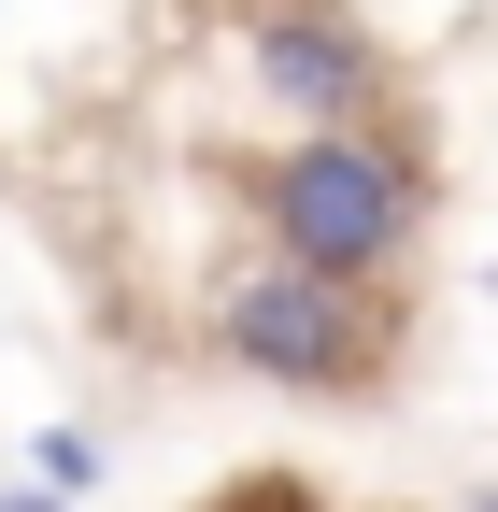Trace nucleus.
I'll return each mask as SVG.
<instances>
[{"instance_id": "nucleus-3", "label": "nucleus", "mask_w": 498, "mask_h": 512, "mask_svg": "<svg viewBox=\"0 0 498 512\" xmlns=\"http://www.w3.org/2000/svg\"><path fill=\"white\" fill-rule=\"evenodd\" d=\"M257 72H271V100H299V114H356V100H370V43H356L342 15H271V29H257Z\"/></svg>"}, {"instance_id": "nucleus-2", "label": "nucleus", "mask_w": 498, "mask_h": 512, "mask_svg": "<svg viewBox=\"0 0 498 512\" xmlns=\"http://www.w3.org/2000/svg\"><path fill=\"white\" fill-rule=\"evenodd\" d=\"M214 328H228L242 370H271V384H356V370H370V313H356V285H314V271L228 285Z\"/></svg>"}, {"instance_id": "nucleus-6", "label": "nucleus", "mask_w": 498, "mask_h": 512, "mask_svg": "<svg viewBox=\"0 0 498 512\" xmlns=\"http://www.w3.org/2000/svg\"><path fill=\"white\" fill-rule=\"evenodd\" d=\"M484 512H498V498H484Z\"/></svg>"}, {"instance_id": "nucleus-1", "label": "nucleus", "mask_w": 498, "mask_h": 512, "mask_svg": "<svg viewBox=\"0 0 498 512\" xmlns=\"http://www.w3.org/2000/svg\"><path fill=\"white\" fill-rule=\"evenodd\" d=\"M257 214H271V242H285V271H314V285H370V271L413 242V171H399L385 143H356V128H328V143L271 157Z\"/></svg>"}, {"instance_id": "nucleus-5", "label": "nucleus", "mask_w": 498, "mask_h": 512, "mask_svg": "<svg viewBox=\"0 0 498 512\" xmlns=\"http://www.w3.org/2000/svg\"><path fill=\"white\" fill-rule=\"evenodd\" d=\"M285 512H299V498H285Z\"/></svg>"}, {"instance_id": "nucleus-4", "label": "nucleus", "mask_w": 498, "mask_h": 512, "mask_svg": "<svg viewBox=\"0 0 498 512\" xmlns=\"http://www.w3.org/2000/svg\"><path fill=\"white\" fill-rule=\"evenodd\" d=\"M29 470H43V498H72V484H100V441H86V427H43Z\"/></svg>"}]
</instances>
